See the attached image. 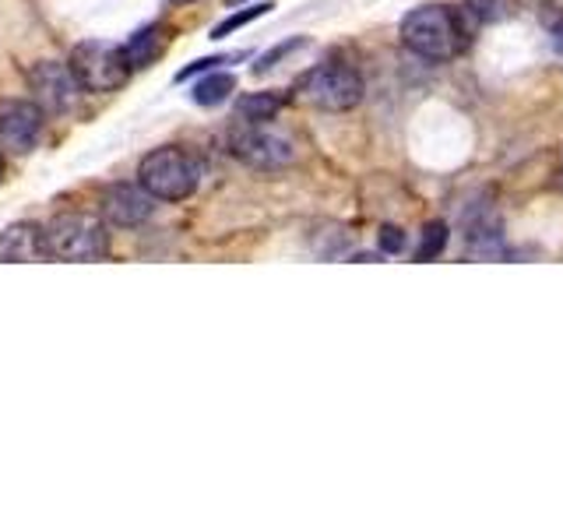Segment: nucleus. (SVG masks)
Listing matches in <instances>:
<instances>
[{"instance_id": "nucleus-1", "label": "nucleus", "mask_w": 563, "mask_h": 528, "mask_svg": "<svg viewBox=\"0 0 563 528\" xmlns=\"http://www.w3.org/2000/svg\"><path fill=\"white\" fill-rule=\"evenodd\" d=\"M401 43L427 61H451L462 50V25L451 8L422 4L401 18Z\"/></svg>"}, {"instance_id": "nucleus-2", "label": "nucleus", "mask_w": 563, "mask_h": 528, "mask_svg": "<svg viewBox=\"0 0 563 528\" xmlns=\"http://www.w3.org/2000/svg\"><path fill=\"white\" fill-rule=\"evenodd\" d=\"M43 254L57 257V261H99L110 254V233H106V222L92 216H78V211H67L57 216L43 229Z\"/></svg>"}, {"instance_id": "nucleus-3", "label": "nucleus", "mask_w": 563, "mask_h": 528, "mask_svg": "<svg viewBox=\"0 0 563 528\" xmlns=\"http://www.w3.org/2000/svg\"><path fill=\"white\" fill-rule=\"evenodd\" d=\"M137 184L145 187L155 201H184L201 184L198 158L187 155L184 148H155L141 158Z\"/></svg>"}, {"instance_id": "nucleus-4", "label": "nucleus", "mask_w": 563, "mask_h": 528, "mask_svg": "<svg viewBox=\"0 0 563 528\" xmlns=\"http://www.w3.org/2000/svg\"><path fill=\"white\" fill-rule=\"evenodd\" d=\"M296 99L328 113H345L363 99V78L345 64H321L296 81Z\"/></svg>"}, {"instance_id": "nucleus-5", "label": "nucleus", "mask_w": 563, "mask_h": 528, "mask_svg": "<svg viewBox=\"0 0 563 528\" xmlns=\"http://www.w3.org/2000/svg\"><path fill=\"white\" fill-rule=\"evenodd\" d=\"M70 75L78 78L81 92H117V88L131 78V67L123 61V50L113 43H81L70 50Z\"/></svg>"}, {"instance_id": "nucleus-6", "label": "nucleus", "mask_w": 563, "mask_h": 528, "mask_svg": "<svg viewBox=\"0 0 563 528\" xmlns=\"http://www.w3.org/2000/svg\"><path fill=\"white\" fill-rule=\"evenodd\" d=\"M29 99L40 106L46 117H64L75 110V99L81 92L78 78L70 75V64L40 61L29 70Z\"/></svg>"}, {"instance_id": "nucleus-7", "label": "nucleus", "mask_w": 563, "mask_h": 528, "mask_svg": "<svg viewBox=\"0 0 563 528\" xmlns=\"http://www.w3.org/2000/svg\"><path fill=\"white\" fill-rule=\"evenodd\" d=\"M229 152L254 169H282L292 163V141L261 123H246L229 138Z\"/></svg>"}, {"instance_id": "nucleus-8", "label": "nucleus", "mask_w": 563, "mask_h": 528, "mask_svg": "<svg viewBox=\"0 0 563 528\" xmlns=\"http://www.w3.org/2000/svg\"><path fill=\"white\" fill-rule=\"evenodd\" d=\"M46 113L32 99H0V152L25 155L40 145Z\"/></svg>"}, {"instance_id": "nucleus-9", "label": "nucleus", "mask_w": 563, "mask_h": 528, "mask_svg": "<svg viewBox=\"0 0 563 528\" xmlns=\"http://www.w3.org/2000/svg\"><path fill=\"white\" fill-rule=\"evenodd\" d=\"M99 216L106 226L117 229H134L155 216V198L145 187L134 184H117L99 198Z\"/></svg>"}, {"instance_id": "nucleus-10", "label": "nucleus", "mask_w": 563, "mask_h": 528, "mask_svg": "<svg viewBox=\"0 0 563 528\" xmlns=\"http://www.w3.org/2000/svg\"><path fill=\"white\" fill-rule=\"evenodd\" d=\"M0 257L4 261H35L43 254V229L32 222H14L0 233Z\"/></svg>"}, {"instance_id": "nucleus-11", "label": "nucleus", "mask_w": 563, "mask_h": 528, "mask_svg": "<svg viewBox=\"0 0 563 528\" xmlns=\"http://www.w3.org/2000/svg\"><path fill=\"white\" fill-rule=\"evenodd\" d=\"M123 50V61H128L131 70L137 67H148L158 53H163V25H148V29H137L128 43L120 46Z\"/></svg>"}, {"instance_id": "nucleus-12", "label": "nucleus", "mask_w": 563, "mask_h": 528, "mask_svg": "<svg viewBox=\"0 0 563 528\" xmlns=\"http://www.w3.org/2000/svg\"><path fill=\"white\" fill-rule=\"evenodd\" d=\"M233 88H236V78L229 75V70H216V75H205L198 85H194L190 99L198 102V106H219V102L229 99Z\"/></svg>"}, {"instance_id": "nucleus-13", "label": "nucleus", "mask_w": 563, "mask_h": 528, "mask_svg": "<svg viewBox=\"0 0 563 528\" xmlns=\"http://www.w3.org/2000/svg\"><path fill=\"white\" fill-rule=\"evenodd\" d=\"M236 110L246 123H264L282 110V99L275 92H254V96H243Z\"/></svg>"}, {"instance_id": "nucleus-14", "label": "nucleus", "mask_w": 563, "mask_h": 528, "mask_svg": "<svg viewBox=\"0 0 563 528\" xmlns=\"http://www.w3.org/2000/svg\"><path fill=\"white\" fill-rule=\"evenodd\" d=\"M272 8H275L272 0H261V4H251V8H243V11H236V14H229L225 22H219L216 29H211V40H225L229 32H236V29H243V25H251L254 18L268 14Z\"/></svg>"}, {"instance_id": "nucleus-15", "label": "nucleus", "mask_w": 563, "mask_h": 528, "mask_svg": "<svg viewBox=\"0 0 563 528\" xmlns=\"http://www.w3.org/2000/svg\"><path fill=\"white\" fill-rule=\"evenodd\" d=\"M444 243H448V226L444 222H430L427 229H422V243H419L416 257L419 261H433L440 251H444Z\"/></svg>"}, {"instance_id": "nucleus-16", "label": "nucleus", "mask_w": 563, "mask_h": 528, "mask_svg": "<svg viewBox=\"0 0 563 528\" xmlns=\"http://www.w3.org/2000/svg\"><path fill=\"white\" fill-rule=\"evenodd\" d=\"M468 8L475 11V18H483V22H500V18L515 11V0H468Z\"/></svg>"}, {"instance_id": "nucleus-17", "label": "nucleus", "mask_w": 563, "mask_h": 528, "mask_svg": "<svg viewBox=\"0 0 563 528\" xmlns=\"http://www.w3.org/2000/svg\"><path fill=\"white\" fill-rule=\"evenodd\" d=\"M296 46H303V40H292V43H282V46H275L268 57H261L257 64H254V75H264V70H272L275 67V61L278 57H286V53H292Z\"/></svg>"}, {"instance_id": "nucleus-18", "label": "nucleus", "mask_w": 563, "mask_h": 528, "mask_svg": "<svg viewBox=\"0 0 563 528\" xmlns=\"http://www.w3.org/2000/svg\"><path fill=\"white\" fill-rule=\"evenodd\" d=\"M229 61H236V57H205V61H194L190 67L180 70V81H187L194 75H205V70H216L219 64H229Z\"/></svg>"}, {"instance_id": "nucleus-19", "label": "nucleus", "mask_w": 563, "mask_h": 528, "mask_svg": "<svg viewBox=\"0 0 563 528\" xmlns=\"http://www.w3.org/2000/svg\"><path fill=\"white\" fill-rule=\"evenodd\" d=\"M380 246L387 254H401L405 251V233L401 229H395V226H384L380 229Z\"/></svg>"}, {"instance_id": "nucleus-20", "label": "nucleus", "mask_w": 563, "mask_h": 528, "mask_svg": "<svg viewBox=\"0 0 563 528\" xmlns=\"http://www.w3.org/2000/svg\"><path fill=\"white\" fill-rule=\"evenodd\" d=\"M550 32H553V46H556V53L563 57V18H556V22L550 25Z\"/></svg>"}, {"instance_id": "nucleus-21", "label": "nucleus", "mask_w": 563, "mask_h": 528, "mask_svg": "<svg viewBox=\"0 0 563 528\" xmlns=\"http://www.w3.org/2000/svg\"><path fill=\"white\" fill-rule=\"evenodd\" d=\"M0 180H4V155H0Z\"/></svg>"}, {"instance_id": "nucleus-22", "label": "nucleus", "mask_w": 563, "mask_h": 528, "mask_svg": "<svg viewBox=\"0 0 563 528\" xmlns=\"http://www.w3.org/2000/svg\"><path fill=\"white\" fill-rule=\"evenodd\" d=\"M173 4H190V0H173Z\"/></svg>"}, {"instance_id": "nucleus-23", "label": "nucleus", "mask_w": 563, "mask_h": 528, "mask_svg": "<svg viewBox=\"0 0 563 528\" xmlns=\"http://www.w3.org/2000/svg\"><path fill=\"white\" fill-rule=\"evenodd\" d=\"M229 4H240V0H229Z\"/></svg>"}]
</instances>
